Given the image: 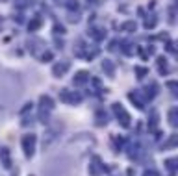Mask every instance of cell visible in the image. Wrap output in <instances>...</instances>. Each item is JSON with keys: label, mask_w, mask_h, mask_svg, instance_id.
I'll list each match as a JSON object with an SVG mask.
<instances>
[{"label": "cell", "mask_w": 178, "mask_h": 176, "mask_svg": "<svg viewBox=\"0 0 178 176\" xmlns=\"http://www.w3.org/2000/svg\"><path fill=\"white\" fill-rule=\"evenodd\" d=\"M34 141H35V137H34V136H26V137H24V148H26V156H32V152H34Z\"/></svg>", "instance_id": "obj_1"}, {"label": "cell", "mask_w": 178, "mask_h": 176, "mask_svg": "<svg viewBox=\"0 0 178 176\" xmlns=\"http://www.w3.org/2000/svg\"><path fill=\"white\" fill-rule=\"evenodd\" d=\"M85 78H87V76H85V72H80V76H78V78L74 80V82H76V83H82V82H84Z\"/></svg>", "instance_id": "obj_2"}]
</instances>
